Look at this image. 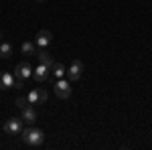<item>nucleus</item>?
<instances>
[{
	"mask_svg": "<svg viewBox=\"0 0 152 150\" xmlns=\"http://www.w3.org/2000/svg\"><path fill=\"white\" fill-rule=\"evenodd\" d=\"M43 140H45V134H43V130H39V128H24L23 130V142L26 146H41L43 144Z\"/></svg>",
	"mask_w": 152,
	"mask_h": 150,
	"instance_id": "f257e3e1",
	"label": "nucleus"
},
{
	"mask_svg": "<svg viewBox=\"0 0 152 150\" xmlns=\"http://www.w3.org/2000/svg\"><path fill=\"white\" fill-rule=\"evenodd\" d=\"M31 75H33V67H31L26 61L18 63L16 69H14V87H23V83L28 79Z\"/></svg>",
	"mask_w": 152,
	"mask_h": 150,
	"instance_id": "f03ea898",
	"label": "nucleus"
},
{
	"mask_svg": "<svg viewBox=\"0 0 152 150\" xmlns=\"http://www.w3.org/2000/svg\"><path fill=\"white\" fill-rule=\"evenodd\" d=\"M55 95L57 97H61V100H67L71 95V85L67 79H57V83H55Z\"/></svg>",
	"mask_w": 152,
	"mask_h": 150,
	"instance_id": "7ed1b4c3",
	"label": "nucleus"
},
{
	"mask_svg": "<svg viewBox=\"0 0 152 150\" xmlns=\"http://www.w3.org/2000/svg\"><path fill=\"white\" fill-rule=\"evenodd\" d=\"M4 132H8V134H23V120H20V118H10V120H6Z\"/></svg>",
	"mask_w": 152,
	"mask_h": 150,
	"instance_id": "20e7f679",
	"label": "nucleus"
},
{
	"mask_svg": "<svg viewBox=\"0 0 152 150\" xmlns=\"http://www.w3.org/2000/svg\"><path fill=\"white\" fill-rule=\"evenodd\" d=\"M81 73H83V63H81V61H73L71 67L67 69V77H69L71 81H75V79L81 77Z\"/></svg>",
	"mask_w": 152,
	"mask_h": 150,
	"instance_id": "39448f33",
	"label": "nucleus"
},
{
	"mask_svg": "<svg viewBox=\"0 0 152 150\" xmlns=\"http://www.w3.org/2000/svg\"><path fill=\"white\" fill-rule=\"evenodd\" d=\"M51 39H53V35H51L49 31H39V33H37L35 43H37V47H39V49H45V47H49Z\"/></svg>",
	"mask_w": 152,
	"mask_h": 150,
	"instance_id": "423d86ee",
	"label": "nucleus"
},
{
	"mask_svg": "<svg viewBox=\"0 0 152 150\" xmlns=\"http://www.w3.org/2000/svg\"><path fill=\"white\" fill-rule=\"evenodd\" d=\"M23 122H26L28 126H33V124L37 122V110H35V105L28 104V105L23 110Z\"/></svg>",
	"mask_w": 152,
	"mask_h": 150,
	"instance_id": "0eeeda50",
	"label": "nucleus"
},
{
	"mask_svg": "<svg viewBox=\"0 0 152 150\" xmlns=\"http://www.w3.org/2000/svg\"><path fill=\"white\" fill-rule=\"evenodd\" d=\"M33 75H35L37 81H45V79H49V75H51V67H49V65H43V63H39V67L33 71Z\"/></svg>",
	"mask_w": 152,
	"mask_h": 150,
	"instance_id": "6e6552de",
	"label": "nucleus"
},
{
	"mask_svg": "<svg viewBox=\"0 0 152 150\" xmlns=\"http://www.w3.org/2000/svg\"><path fill=\"white\" fill-rule=\"evenodd\" d=\"M14 87V75L0 71V89H12Z\"/></svg>",
	"mask_w": 152,
	"mask_h": 150,
	"instance_id": "1a4fd4ad",
	"label": "nucleus"
},
{
	"mask_svg": "<svg viewBox=\"0 0 152 150\" xmlns=\"http://www.w3.org/2000/svg\"><path fill=\"white\" fill-rule=\"evenodd\" d=\"M51 73L55 75V79H63V77L67 75V69H65L61 63H53V65H51Z\"/></svg>",
	"mask_w": 152,
	"mask_h": 150,
	"instance_id": "9d476101",
	"label": "nucleus"
},
{
	"mask_svg": "<svg viewBox=\"0 0 152 150\" xmlns=\"http://www.w3.org/2000/svg\"><path fill=\"white\" fill-rule=\"evenodd\" d=\"M37 57H39V63H43V65H53V59H51V53H49L47 49H41L39 53H37Z\"/></svg>",
	"mask_w": 152,
	"mask_h": 150,
	"instance_id": "9b49d317",
	"label": "nucleus"
},
{
	"mask_svg": "<svg viewBox=\"0 0 152 150\" xmlns=\"http://www.w3.org/2000/svg\"><path fill=\"white\" fill-rule=\"evenodd\" d=\"M20 51H23L24 55H37L39 53V47H37V43H23Z\"/></svg>",
	"mask_w": 152,
	"mask_h": 150,
	"instance_id": "f8f14e48",
	"label": "nucleus"
},
{
	"mask_svg": "<svg viewBox=\"0 0 152 150\" xmlns=\"http://www.w3.org/2000/svg\"><path fill=\"white\" fill-rule=\"evenodd\" d=\"M10 55H12V45L10 43H0V57L6 59V57H10Z\"/></svg>",
	"mask_w": 152,
	"mask_h": 150,
	"instance_id": "ddd939ff",
	"label": "nucleus"
},
{
	"mask_svg": "<svg viewBox=\"0 0 152 150\" xmlns=\"http://www.w3.org/2000/svg\"><path fill=\"white\" fill-rule=\"evenodd\" d=\"M26 100H28V104H31V105L41 104V102H39V87L31 89V91H28V95H26Z\"/></svg>",
	"mask_w": 152,
	"mask_h": 150,
	"instance_id": "4468645a",
	"label": "nucleus"
},
{
	"mask_svg": "<svg viewBox=\"0 0 152 150\" xmlns=\"http://www.w3.org/2000/svg\"><path fill=\"white\" fill-rule=\"evenodd\" d=\"M26 105H28V100H26V97H16V108H18V110H24V108H26Z\"/></svg>",
	"mask_w": 152,
	"mask_h": 150,
	"instance_id": "2eb2a0df",
	"label": "nucleus"
},
{
	"mask_svg": "<svg viewBox=\"0 0 152 150\" xmlns=\"http://www.w3.org/2000/svg\"><path fill=\"white\" fill-rule=\"evenodd\" d=\"M39 102H41V104L47 102V91H45V89H39Z\"/></svg>",
	"mask_w": 152,
	"mask_h": 150,
	"instance_id": "dca6fc26",
	"label": "nucleus"
}]
</instances>
